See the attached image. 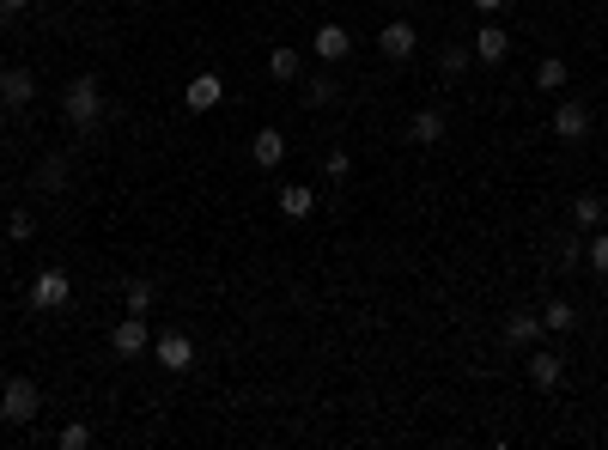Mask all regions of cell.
<instances>
[{
  "instance_id": "obj_27",
  "label": "cell",
  "mask_w": 608,
  "mask_h": 450,
  "mask_svg": "<svg viewBox=\"0 0 608 450\" xmlns=\"http://www.w3.org/2000/svg\"><path fill=\"white\" fill-rule=\"evenodd\" d=\"M55 444H61V450H86V444H92V426H86V420H67V426L55 432Z\"/></svg>"
},
{
  "instance_id": "obj_30",
  "label": "cell",
  "mask_w": 608,
  "mask_h": 450,
  "mask_svg": "<svg viewBox=\"0 0 608 450\" xmlns=\"http://www.w3.org/2000/svg\"><path fill=\"white\" fill-rule=\"evenodd\" d=\"M25 7H31V0H0V19H19Z\"/></svg>"
},
{
  "instance_id": "obj_14",
  "label": "cell",
  "mask_w": 608,
  "mask_h": 450,
  "mask_svg": "<svg viewBox=\"0 0 608 450\" xmlns=\"http://www.w3.org/2000/svg\"><path fill=\"white\" fill-rule=\"evenodd\" d=\"M353 55V31L347 25H323L317 31V61H347Z\"/></svg>"
},
{
  "instance_id": "obj_16",
  "label": "cell",
  "mask_w": 608,
  "mask_h": 450,
  "mask_svg": "<svg viewBox=\"0 0 608 450\" xmlns=\"http://www.w3.org/2000/svg\"><path fill=\"white\" fill-rule=\"evenodd\" d=\"M280 213H286V219H311V213H317V189L286 183V189H280Z\"/></svg>"
},
{
  "instance_id": "obj_29",
  "label": "cell",
  "mask_w": 608,
  "mask_h": 450,
  "mask_svg": "<svg viewBox=\"0 0 608 450\" xmlns=\"http://www.w3.org/2000/svg\"><path fill=\"white\" fill-rule=\"evenodd\" d=\"M347 171H353V159H347V153H341V146H335V153L323 159V177H329V183H341Z\"/></svg>"
},
{
  "instance_id": "obj_24",
  "label": "cell",
  "mask_w": 608,
  "mask_h": 450,
  "mask_svg": "<svg viewBox=\"0 0 608 450\" xmlns=\"http://www.w3.org/2000/svg\"><path fill=\"white\" fill-rule=\"evenodd\" d=\"M584 268H596V274L608 280V232H590V238H584Z\"/></svg>"
},
{
  "instance_id": "obj_1",
  "label": "cell",
  "mask_w": 608,
  "mask_h": 450,
  "mask_svg": "<svg viewBox=\"0 0 608 450\" xmlns=\"http://www.w3.org/2000/svg\"><path fill=\"white\" fill-rule=\"evenodd\" d=\"M61 116L80 128V134H92L104 116H110V104H104V86H98V73H80V80H67V92H61Z\"/></svg>"
},
{
  "instance_id": "obj_21",
  "label": "cell",
  "mask_w": 608,
  "mask_h": 450,
  "mask_svg": "<svg viewBox=\"0 0 608 450\" xmlns=\"http://www.w3.org/2000/svg\"><path fill=\"white\" fill-rule=\"evenodd\" d=\"M122 305H128L134 317H146L152 305H159V286H152V280H128V292H122Z\"/></svg>"
},
{
  "instance_id": "obj_12",
  "label": "cell",
  "mask_w": 608,
  "mask_h": 450,
  "mask_svg": "<svg viewBox=\"0 0 608 450\" xmlns=\"http://www.w3.org/2000/svg\"><path fill=\"white\" fill-rule=\"evenodd\" d=\"M444 128H450L444 110H414V116H408V140H414V146H438Z\"/></svg>"
},
{
  "instance_id": "obj_11",
  "label": "cell",
  "mask_w": 608,
  "mask_h": 450,
  "mask_svg": "<svg viewBox=\"0 0 608 450\" xmlns=\"http://www.w3.org/2000/svg\"><path fill=\"white\" fill-rule=\"evenodd\" d=\"M250 159H256V171H274V165L286 159V134H280V128H256V140H250Z\"/></svg>"
},
{
  "instance_id": "obj_7",
  "label": "cell",
  "mask_w": 608,
  "mask_h": 450,
  "mask_svg": "<svg viewBox=\"0 0 608 450\" xmlns=\"http://www.w3.org/2000/svg\"><path fill=\"white\" fill-rule=\"evenodd\" d=\"M152 359H159L165 371H189V365H195V341H189L183 329H165L159 341H152Z\"/></svg>"
},
{
  "instance_id": "obj_17",
  "label": "cell",
  "mask_w": 608,
  "mask_h": 450,
  "mask_svg": "<svg viewBox=\"0 0 608 450\" xmlns=\"http://www.w3.org/2000/svg\"><path fill=\"white\" fill-rule=\"evenodd\" d=\"M602 219H608V207H602V195H578L572 201V225L590 238V232H602Z\"/></svg>"
},
{
  "instance_id": "obj_32",
  "label": "cell",
  "mask_w": 608,
  "mask_h": 450,
  "mask_svg": "<svg viewBox=\"0 0 608 450\" xmlns=\"http://www.w3.org/2000/svg\"><path fill=\"white\" fill-rule=\"evenodd\" d=\"M0 420H7V402H0Z\"/></svg>"
},
{
  "instance_id": "obj_2",
  "label": "cell",
  "mask_w": 608,
  "mask_h": 450,
  "mask_svg": "<svg viewBox=\"0 0 608 450\" xmlns=\"http://www.w3.org/2000/svg\"><path fill=\"white\" fill-rule=\"evenodd\" d=\"M0 402H7V420H13V426H31V420L43 414V390H37L31 378H13L7 390H0Z\"/></svg>"
},
{
  "instance_id": "obj_15",
  "label": "cell",
  "mask_w": 608,
  "mask_h": 450,
  "mask_svg": "<svg viewBox=\"0 0 608 450\" xmlns=\"http://www.w3.org/2000/svg\"><path fill=\"white\" fill-rule=\"evenodd\" d=\"M505 55H511V37H505L499 25H481V31H475V61H487V67H499Z\"/></svg>"
},
{
  "instance_id": "obj_13",
  "label": "cell",
  "mask_w": 608,
  "mask_h": 450,
  "mask_svg": "<svg viewBox=\"0 0 608 450\" xmlns=\"http://www.w3.org/2000/svg\"><path fill=\"white\" fill-rule=\"evenodd\" d=\"M499 335H505V347H529V341L542 335V311H511Z\"/></svg>"
},
{
  "instance_id": "obj_20",
  "label": "cell",
  "mask_w": 608,
  "mask_h": 450,
  "mask_svg": "<svg viewBox=\"0 0 608 450\" xmlns=\"http://www.w3.org/2000/svg\"><path fill=\"white\" fill-rule=\"evenodd\" d=\"M67 177H73V171H67V159H61V153H49V159L37 165V177H31V183H37L43 195H55V189H67Z\"/></svg>"
},
{
  "instance_id": "obj_28",
  "label": "cell",
  "mask_w": 608,
  "mask_h": 450,
  "mask_svg": "<svg viewBox=\"0 0 608 450\" xmlns=\"http://www.w3.org/2000/svg\"><path fill=\"white\" fill-rule=\"evenodd\" d=\"M7 238H13V244H31V238H37V219H31V213H13V219H7Z\"/></svg>"
},
{
  "instance_id": "obj_3",
  "label": "cell",
  "mask_w": 608,
  "mask_h": 450,
  "mask_svg": "<svg viewBox=\"0 0 608 450\" xmlns=\"http://www.w3.org/2000/svg\"><path fill=\"white\" fill-rule=\"evenodd\" d=\"M73 298V280H67V268H43L37 280H31V311H61Z\"/></svg>"
},
{
  "instance_id": "obj_23",
  "label": "cell",
  "mask_w": 608,
  "mask_h": 450,
  "mask_svg": "<svg viewBox=\"0 0 608 450\" xmlns=\"http://www.w3.org/2000/svg\"><path fill=\"white\" fill-rule=\"evenodd\" d=\"M566 73H572V67H566L560 55H542V67H536V86H542V92H560V86H566Z\"/></svg>"
},
{
  "instance_id": "obj_25",
  "label": "cell",
  "mask_w": 608,
  "mask_h": 450,
  "mask_svg": "<svg viewBox=\"0 0 608 450\" xmlns=\"http://www.w3.org/2000/svg\"><path fill=\"white\" fill-rule=\"evenodd\" d=\"M554 256H560V268H578V262H584V232H578V225L554 244Z\"/></svg>"
},
{
  "instance_id": "obj_22",
  "label": "cell",
  "mask_w": 608,
  "mask_h": 450,
  "mask_svg": "<svg viewBox=\"0 0 608 450\" xmlns=\"http://www.w3.org/2000/svg\"><path fill=\"white\" fill-rule=\"evenodd\" d=\"M542 329H554V335H566V329H578V311L566 305V298H548V305H542Z\"/></svg>"
},
{
  "instance_id": "obj_5",
  "label": "cell",
  "mask_w": 608,
  "mask_h": 450,
  "mask_svg": "<svg viewBox=\"0 0 608 450\" xmlns=\"http://www.w3.org/2000/svg\"><path fill=\"white\" fill-rule=\"evenodd\" d=\"M377 49H384V61H414L420 55V31L408 19H390L384 31H377Z\"/></svg>"
},
{
  "instance_id": "obj_19",
  "label": "cell",
  "mask_w": 608,
  "mask_h": 450,
  "mask_svg": "<svg viewBox=\"0 0 608 450\" xmlns=\"http://www.w3.org/2000/svg\"><path fill=\"white\" fill-rule=\"evenodd\" d=\"M298 73H304V55L280 43V49L268 55V80H280V86H292V80H298Z\"/></svg>"
},
{
  "instance_id": "obj_8",
  "label": "cell",
  "mask_w": 608,
  "mask_h": 450,
  "mask_svg": "<svg viewBox=\"0 0 608 450\" xmlns=\"http://www.w3.org/2000/svg\"><path fill=\"white\" fill-rule=\"evenodd\" d=\"M548 128H554V140H584V134H590V104L566 98V104L548 116Z\"/></svg>"
},
{
  "instance_id": "obj_9",
  "label": "cell",
  "mask_w": 608,
  "mask_h": 450,
  "mask_svg": "<svg viewBox=\"0 0 608 450\" xmlns=\"http://www.w3.org/2000/svg\"><path fill=\"white\" fill-rule=\"evenodd\" d=\"M183 104H189L195 116L219 110V104H225V80H219V73H195V80H189V92H183Z\"/></svg>"
},
{
  "instance_id": "obj_10",
  "label": "cell",
  "mask_w": 608,
  "mask_h": 450,
  "mask_svg": "<svg viewBox=\"0 0 608 450\" xmlns=\"http://www.w3.org/2000/svg\"><path fill=\"white\" fill-rule=\"evenodd\" d=\"M566 378V359L554 353V347H536V353H529V384H536V390H554Z\"/></svg>"
},
{
  "instance_id": "obj_18",
  "label": "cell",
  "mask_w": 608,
  "mask_h": 450,
  "mask_svg": "<svg viewBox=\"0 0 608 450\" xmlns=\"http://www.w3.org/2000/svg\"><path fill=\"white\" fill-rule=\"evenodd\" d=\"M335 98H341L335 73H311V80H304V110H329Z\"/></svg>"
},
{
  "instance_id": "obj_4",
  "label": "cell",
  "mask_w": 608,
  "mask_h": 450,
  "mask_svg": "<svg viewBox=\"0 0 608 450\" xmlns=\"http://www.w3.org/2000/svg\"><path fill=\"white\" fill-rule=\"evenodd\" d=\"M110 353L116 359H140V353H152V329H146V317H122L116 329H110Z\"/></svg>"
},
{
  "instance_id": "obj_6",
  "label": "cell",
  "mask_w": 608,
  "mask_h": 450,
  "mask_svg": "<svg viewBox=\"0 0 608 450\" xmlns=\"http://www.w3.org/2000/svg\"><path fill=\"white\" fill-rule=\"evenodd\" d=\"M37 98V73L31 67H0V110H25Z\"/></svg>"
},
{
  "instance_id": "obj_26",
  "label": "cell",
  "mask_w": 608,
  "mask_h": 450,
  "mask_svg": "<svg viewBox=\"0 0 608 450\" xmlns=\"http://www.w3.org/2000/svg\"><path fill=\"white\" fill-rule=\"evenodd\" d=\"M469 61H475V49H463V43H444V55H438V67L450 73V80H456V73H469Z\"/></svg>"
},
{
  "instance_id": "obj_31",
  "label": "cell",
  "mask_w": 608,
  "mask_h": 450,
  "mask_svg": "<svg viewBox=\"0 0 608 450\" xmlns=\"http://www.w3.org/2000/svg\"><path fill=\"white\" fill-rule=\"evenodd\" d=\"M469 7H475V13H499V7H505V0H469Z\"/></svg>"
}]
</instances>
